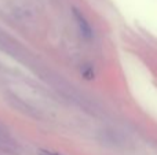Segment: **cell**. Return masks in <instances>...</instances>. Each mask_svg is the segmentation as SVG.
I'll return each mask as SVG.
<instances>
[{
  "label": "cell",
  "instance_id": "6da1fadb",
  "mask_svg": "<svg viewBox=\"0 0 157 155\" xmlns=\"http://www.w3.org/2000/svg\"><path fill=\"white\" fill-rule=\"evenodd\" d=\"M73 16H75V21H76V25H77L78 30H80L81 36H83L84 38H88V40L92 38V36H94V30H92L88 19H87L86 16L77 10V8H73Z\"/></svg>",
  "mask_w": 157,
  "mask_h": 155
},
{
  "label": "cell",
  "instance_id": "7a4b0ae2",
  "mask_svg": "<svg viewBox=\"0 0 157 155\" xmlns=\"http://www.w3.org/2000/svg\"><path fill=\"white\" fill-rule=\"evenodd\" d=\"M83 77L84 78H88V80H92L95 77V71L91 66H86L83 69Z\"/></svg>",
  "mask_w": 157,
  "mask_h": 155
},
{
  "label": "cell",
  "instance_id": "3957f363",
  "mask_svg": "<svg viewBox=\"0 0 157 155\" xmlns=\"http://www.w3.org/2000/svg\"><path fill=\"white\" fill-rule=\"evenodd\" d=\"M39 155H61L55 151H50V150H39Z\"/></svg>",
  "mask_w": 157,
  "mask_h": 155
}]
</instances>
